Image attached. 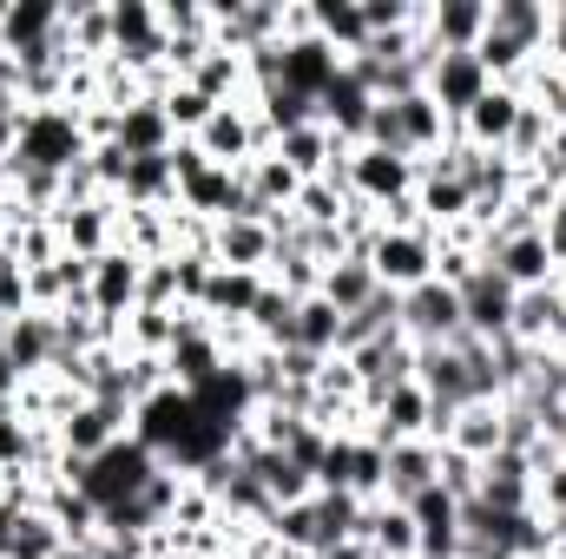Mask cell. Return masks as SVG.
Returning a JSON list of instances; mask_svg holds the SVG:
<instances>
[{"label": "cell", "mask_w": 566, "mask_h": 559, "mask_svg": "<svg viewBox=\"0 0 566 559\" xmlns=\"http://www.w3.org/2000/svg\"><path fill=\"white\" fill-rule=\"evenodd\" d=\"M46 474L73 481V487H80V494H86V500L99 507V520H106V514H119V507H133V500H139L145 487H151V481L165 474V461H158V454H151L145 441L119 434V441H113L106 454H93V461H80V467H73V461H53Z\"/></svg>", "instance_id": "1"}, {"label": "cell", "mask_w": 566, "mask_h": 559, "mask_svg": "<svg viewBox=\"0 0 566 559\" xmlns=\"http://www.w3.org/2000/svg\"><path fill=\"white\" fill-rule=\"evenodd\" d=\"M93 158V133H86V113L80 106H27L20 119V145H13V171H46V178H66Z\"/></svg>", "instance_id": "2"}, {"label": "cell", "mask_w": 566, "mask_h": 559, "mask_svg": "<svg viewBox=\"0 0 566 559\" xmlns=\"http://www.w3.org/2000/svg\"><path fill=\"white\" fill-rule=\"evenodd\" d=\"M171 171H178V211H185V218H198V224L244 218V171L211 165L191 139L171 145Z\"/></svg>", "instance_id": "3"}, {"label": "cell", "mask_w": 566, "mask_h": 559, "mask_svg": "<svg viewBox=\"0 0 566 559\" xmlns=\"http://www.w3.org/2000/svg\"><path fill=\"white\" fill-rule=\"evenodd\" d=\"M363 257H369V271L382 289H416V283L434 277V257H441V238L428 231V224H376L369 231V244H363Z\"/></svg>", "instance_id": "4"}, {"label": "cell", "mask_w": 566, "mask_h": 559, "mask_svg": "<svg viewBox=\"0 0 566 559\" xmlns=\"http://www.w3.org/2000/svg\"><path fill=\"white\" fill-rule=\"evenodd\" d=\"M416 178H422V165L402 158V151H382V145H356L343 158V191H349V204H369V211L409 204L416 198Z\"/></svg>", "instance_id": "5"}, {"label": "cell", "mask_w": 566, "mask_h": 559, "mask_svg": "<svg viewBox=\"0 0 566 559\" xmlns=\"http://www.w3.org/2000/svg\"><path fill=\"white\" fill-rule=\"evenodd\" d=\"M402 336L416 342V349H441V342H461L468 336V323H461V289L441 277L416 283V289H402Z\"/></svg>", "instance_id": "6"}, {"label": "cell", "mask_w": 566, "mask_h": 559, "mask_svg": "<svg viewBox=\"0 0 566 559\" xmlns=\"http://www.w3.org/2000/svg\"><path fill=\"white\" fill-rule=\"evenodd\" d=\"M231 369V349H224V329H211L198 309L185 316V329H178V342L165 349V376L185 389V395H198V389H211L218 376Z\"/></svg>", "instance_id": "7"}, {"label": "cell", "mask_w": 566, "mask_h": 559, "mask_svg": "<svg viewBox=\"0 0 566 559\" xmlns=\"http://www.w3.org/2000/svg\"><path fill=\"white\" fill-rule=\"evenodd\" d=\"M139 283H145V257H133L126 244H113L106 257L86 264V309H93L106 329H119V323L139 309Z\"/></svg>", "instance_id": "8"}, {"label": "cell", "mask_w": 566, "mask_h": 559, "mask_svg": "<svg viewBox=\"0 0 566 559\" xmlns=\"http://www.w3.org/2000/svg\"><path fill=\"white\" fill-rule=\"evenodd\" d=\"M191 145H198L211 165H231V171H244L258 151H271V133L258 126V106H251V99H231V106H218V113L205 119V133H198Z\"/></svg>", "instance_id": "9"}, {"label": "cell", "mask_w": 566, "mask_h": 559, "mask_svg": "<svg viewBox=\"0 0 566 559\" xmlns=\"http://www.w3.org/2000/svg\"><path fill=\"white\" fill-rule=\"evenodd\" d=\"M119 434H133V409H113V402H93V395H80L73 402V415L53 428V447H60V461H93V454H106Z\"/></svg>", "instance_id": "10"}, {"label": "cell", "mask_w": 566, "mask_h": 559, "mask_svg": "<svg viewBox=\"0 0 566 559\" xmlns=\"http://www.w3.org/2000/svg\"><path fill=\"white\" fill-rule=\"evenodd\" d=\"M336 73H343V53L323 40V33H303V40H277V80L283 93H296V99H323L329 86H336Z\"/></svg>", "instance_id": "11"}, {"label": "cell", "mask_w": 566, "mask_h": 559, "mask_svg": "<svg viewBox=\"0 0 566 559\" xmlns=\"http://www.w3.org/2000/svg\"><path fill=\"white\" fill-rule=\"evenodd\" d=\"M481 264L501 271L514 289H547V283H560V257H554V244H547L541 224H534V231H514V238H501V244H488Z\"/></svg>", "instance_id": "12"}, {"label": "cell", "mask_w": 566, "mask_h": 559, "mask_svg": "<svg viewBox=\"0 0 566 559\" xmlns=\"http://www.w3.org/2000/svg\"><path fill=\"white\" fill-rule=\"evenodd\" d=\"M507 342H521L527 356H560L566 349V289L560 283L514 296V329H507Z\"/></svg>", "instance_id": "13"}, {"label": "cell", "mask_w": 566, "mask_h": 559, "mask_svg": "<svg viewBox=\"0 0 566 559\" xmlns=\"http://www.w3.org/2000/svg\"><path fill=\"white\" fill-rule=\"evenodd\" d=\"M514 283L501 277V271H474V277L461 283V323H468V336L474 342H507V329H514Z\"/></svg>", "instance_id": "14"}, {"label": "cell", "mask_w": 566, "mask_h": 559, "mask_svg": "<svg viewBox=\"0 0 566 559\" xmlns=\"http://www.w3.org/2000/svg\"><path fill=\"white\" fill-rule=\"evenodd\" d=\"M422 86H428V99L441 106V119H448V126H461V119H468V106H474L494 80H488V66H481L474 53H434Z\"/></svg>", "instance_id": "15"}, {"label": "cell", "mask_w": 566, "mask_h": 559, "mask_svg": "<svg viewBox=\"0 0 566 559\" xmlns=\"http://www.w3.org/2000/svg\"><path fill=\"white\" fill-rule=\"evenodd\" d=\"M191 415H198V402H191L178 382H165V389H151L145 402H133V441H145L158 461H171V447L185 441Z\"/></svg>", "instance_id": "16"}, {"label": "cell", "mask_w": 566, "mask_h": 559, "mask_svg": "<svg viewBox=\"0 0 566 559\" xmlns=\"http://www.w3.org/2000/svg\"><path fill=\"white\" fill-rule=\"evenodd\" d=\"M53 231H60V251L66 257H106L119 244V198H99V204H60L53 211Z\"/></svg>", "instance_id": "17"}, {"label": "cell", "mask_w": 566, "mask_h": 559, "mask_svg": "<svg viewBox=\"0 0 566 559\" xmlns=\"http://www.w3.org/2000/svg\"><path fill=\"white\" fill-rule=\"evenodd\" d=\"M521 106H527V93H521V86H488V93L468 106V119L454 126V139L474 145V151H507L514 126H521Z\"/></svg>", "instance_id": "18"}, {"label": "cell", "mask_w": 566, "mask_h": 559, "mask_svg": "<svg viewBox=\"0 0 566 559\" xmlns=\"http://www.w3.org/2000/svg\"><path fill=\"white\" fill-rule=\"evenodd\" d=\"M271 257H277L271 218H224V224H211V264H224V271H264L271 277Z\"/></svg>", "instance_id": "19"}, {"label": "cell", "mask_w": 566, "mask_h": 559, "mask_svg": "<svg viewBox=\"0 0 566 559\" xmlns=\"http://www.w3.org/2000/svg\"><path fill=\"white\" fill-rule=\"evenodd\" d=\"M0 349H7V362L20 369V382H27V376H46V369L60 362V316L27 309V316L0 323Z\"/></svg>", "instance_id": "20"}, {"label": "cell", "mask_w": 566, "mask_h": 559, "mask_svg": "<svg viewBox=\"0 0 566 559\" xmlns=\"http://www.w3.org/2000/svg\"><path fill=\"white\" fill-rule=\"evenodd\" d=\"M402 507H409V520L422 534V559H461V500L441 481L422 487L416 500H402Z\"/></svg>", "instance_id": "21"}, {"label": "cell", "mask_w": 566, "mask_h": 559, "mask_svg": "<svg viewBox=\"0 0 566 559\" xmlns=\"http://www.w3.org/2000/svg\"><path fill=\"white\" fill-rule=\"evenodd\" d=\"M474 500L494 507V514H527V507H534V461L514 454V447L488 454V461H481V494H474Z\"/></svg>", "instance_id": "22"}, {"label": "cell", "mask_w": 566, "mask_h": 559, "mask_svg": "<svg viewBox=\"0 0 566 559\" xmlns=\"http://www.w3.org/2000/svg\"><path fill=\"white\" fill-rule=\"evenodd\" d=\"M488 33V0H441L422 7V40L434 53H474Z\"/></svg>", "instance_id": "23"}, {"label": "cell", "mask_w": 566, "mask_h": 559, "mask_svg": "<svg viewBox=\"0 0 566 559\" xmlns=\"http://www.w3.org/2000/svg\"><path fill=\"white\" fill-rule=\"evenodd\" d=\"M441 447L468 454V461H488L507 447V421H501V402H461L448 428H441Z\"/></svg>", "instance_id": "24"}, {"label": "cell", "mask_w": 566, "mask_h": 559, "mask_svg": "<svg viewBox=\"0 0 566 559\" xmlns=\"http://www.w3.org/2000/svg\"><path fill=\"white\" fill-rule=\"evenodd\" d=\"M369 113H376V93H369L349 66H343V73H336V86L316 99V119H323L336 139L349 145V151H356V145H363V133H369Z\"/></svg>", "instance_id": "25"}, {"label": "cell", "mask_w": 566, "mask_h": 559, "mask_svg": "<svg viewBox=\"0 0 566 559\" xmlns=\"http://www.w3.org/2000/svg\"><path fill=\"white\" fill-rule=\"evenodd\" d=\"M271 151H277V158L290 165V171H296V178H329V171H343V158H349V145L336 139L323 119H310V126L283 133Z\"/></svg>", "instance_id": "26"}, {"label": "cell", "mask_w": 566, "mask_h": 559, "mask_svg": "<svg viewBox=\"0 0 566 559\" xmlns=\"http://www.w3.org/2000/svg\"><path fill=\"white\" fill-rule=\"evenodd\" d=\"M113 145H119L126 158H158V151H171V145H178L171 119H165V106H158V93L133 99L126 113H113Z\"/></svg>", "instance_id": "27"}, {"label": "cell", "mask_w": 566, "mask_h": 559, "mask_svg": "<svg viewBox=\"0 0 566 559\" xmlns=\"http://www.w3.org/2000/svg\"><path fill=\"white\" fill-rule=\"evenodd\" d=\"M356 540H363L376 559H422V534H416V520H409L402 500H369Z\"/></svg>", "instance_id": "28"}, {"label": "cell", "mask_w": 566, "mask_h": 559, "mask_svg": "<svg viewBox=\"0 0 566 559\" xmlns=\"http://www.w3.org/2000/svg\"><path fill=\"white\" fill-rule=\"evenodd\" d=\"M119 204H126V211H178L171 151H158V158H126V171H119Z\"/></svg>", "instance_id": "29"}, {"label": "cell", "mask_w": 566, "mask_h": 559, "mask_svg": "<svg viewBox=\"0 0 566 559\" xmlns=\"http://www.w3.org/2000/svg\"><path fill=\"white\" fill-rule=\"evenodd\" d=\"M0 40H7V60L53 46L60 40V7L53 0H7L0 7Z\"/></svg>", "instance_id": "30"}, {"label": "cell", "mask_w": 566, "mask_h": 559, "mask_svg": "<svg viewBox=\"0 0 566 559\" xmlns=\"http://www.w3.org/2000/svg\"><path fill=\"white\" fill-rule=\"evenodd\" d=\"M441 481V441H396L389 447V494L382 500H416Z\"/></svg>", "instance_id": "31"}, {"label": "cell", "mask_w": 566, "mask_h": 559, "mask_svg": "<svg viewBox=\"0 0 566 559\" xmlns=\"http://www.w3.org/2000/svg\"><path fill=\"white\" fill-rule=\"evenodd\" d=\"M290 349L329 362V356L343 349V309L323 303V296H303V303H296V323H290Z\"/></svg>", "instance_id": "32"}, {"label": "cell", "mask_w": 566, "mask_h": 559, "mask_svg": "<svg viewBox=\"0 0 566 559\" xmlns=\"http://www.w3.org/2000/svg\"><path fill=\"white\" fill-rule=\"evenodd\" d=\"M376 289H382V283H376V271H369V257H363V251L336 257V264L323 271V283H316V296H323V303H336L343 316H356V309H363Z\"/></svg>", "instance_id": "33"}, {"label": "cell", "mask_w": 566, "mask_h": 559, "mask_svg": "<svg viewBox=\"0 0 566 559\" xmlns=\"http://www.w3.org/2000/svg\"><path fill=\"white\" fill-rule=\"evenodd\" d=\"M310 507H316V553H323V547L363 534V507H369V500H356V494H343V487H316Z\"/></svg>", "instance_id": "34"}, {"label": "cell", "mask_w": 566, "mask_h": 559, "mask_svg": "<svg viewBox=\"0 0 566 559\" xmlns=\"http://www.w3.org/2000/svg\"><path fill=\"white\" fill-rule=\"evenodd\" d=\"M316 7V33L343 53V60H356L363 46H369V20H363V0H310Z\"/></svg>", "instance_id": "35"}, {"label": "cell", "mask_w": 566, "mask_h": 559, "mask_svg": "<svg viewBox=\"0 0 566 559\" xmlns=\"http://www.w3.org/2000/svg\"><path fill=\"white\" fill-rule=\"evenodd\" d=\"M554 133H560V126L547 119V106L527 99V106H521V126H514V139H507V165H514V171H534V165L547 158Z\"/></svg>", "instance_id": "36"}, {"label": "cell", "mask_w": 566, "mask_h": 559, "mask_svg": "<svg viewBox=\"0 0 566 559\" xmlns=\"http://www.w3.org/2000/svg\"><path fill=\"white\" fill-rule=\"evenodd\" d=\"M158 106H165V119H171V133H178V139H198V133H205V119L218 113V106H211L198 86H185V80H171V86L158 93Z\"/></svg>", "instance_id": "37"}, {"label": "cell", "mask_w": 566, "mask_h": 559, "mask_svg": "<svg viewBox=\"0 0 566 559\" xmlns=\"http://www.w3.org/2000/svg\"><path fill=\"white\" fill-rule=\"evenodd\" d=\"M60 547H66V534H60V527H53V520H46L40 507H27V514H20V527H13V540H7V553H0V559H53Z\"/></svg>", "instance_id": "38"}, {"label": "cell", "mask_w": 566, "mask_h": 559, "mask_svg": "<svg viewBox=\"0 0 566 559\" xmlns=\"http://www.w3.org/2000/svg\"><path fill=\"white\" fill-rule=\"evenodd\" d=\"M534 514L541 520H566V454L534 474Z\"/></svg>", "instance_id": "39"}, {"label": "cell", "mask_w": 566, "mask_h": 559, "mask_svg": "<svg viewBox=\"0 0 566 559\" xmlns=\"http://www.w3.org/2000/svg\"><path fill=\"white\" fill-rule=\"evenodd\" d=\"M349 467H356V434H329L323 467H316V487H343L349 494Z\"/></svg>", "instance_id": "40"}, {"label": "cell", "mask_w": 566, "mask_h": 559, "mask_svg": "<svg viewBox=\"0 0 566 559\" xmlns=\"http://www.w3.org/2000/svg\"><path fill=\"white\" fill-rule=\"evenodd\" d=\"M541 60L566 73V0H547V53Z\"/></svg>", "instance_id": "41"}, {"label": "cell", "mask_w": 566, "mask_h": 559, "mask_svg": "<svg viewBox=\"0 0 566 559\" xmlns=\"http://www.w3.org/2000/svg\"><path fill=\"white\" fill-rule=\"evenodd\" d=\"M541 231H547V244H554V257L566 264V184L554 191V211L541 218Z\"/></svg>", "instance_id": "42"}, {"label": "cell", "mask_w": 566, "mask_h": 559, "mask_svg": "<svg viewBox=\"0 0 566 559\" xmlns=\"http://www.w3.org/2000/svg\"><path fill=\"white\" fill-rule=\"evenodd\" d=\"M20 119H27V113H7V106H0V165H7L13 145H20Z\"/></svg>", "instance_id": "43"}, {"label": "cell", "mask_w": 566, "mask_h": 559, "mask_svg": "<svg viewBox=\"0 0 566 559\" xmlns=\"http://www.w3.org/2000/svg\"><path fill=\"white\" fill-rule=\"evenodd\" d=\"M310 559H376L363 540H336V547H323V553H310Z\"/></svg>", "instance_id": "44"}, {"label": "cell", "mask_w": 566, "mask_h": 559, "mask_svg": "<svg viewBox=\"0 0 566 559\" xmlns=\"http://www.w3.org/2000/svg\"><path fill=\"white\" fill-rule=\"evenodd\" d=\"M7 231H13V198L0 204V244H7Z\"/></svg>", "instance_id": "45"}, {"label": "cell", "mask_w": 566, "mask_h": 559, "mask_svg": "<svg viewBox=\"0 0 566 559\" xmlns=\"http://www.w3.org/2000/svg\"><path fill=\"white\" fill-rule=\"evenodd\" d=\"M53 559H99V553H93V547H60Z\"/></svg>", "instance_id": "46"}, {"label": "cell", "mask_w": 566, "mask_h": 559, "mask_svg": "<svg viewBox=\"0 0 566 559\" xmlns=\"http://www.w3.org/2000/svg\"><path fill=\"white\" fill-rule=\"evenodd\" d=\"M560 369H566V349H560Z\"/></svg>", "instance_id": "47"}, {"label": "cell", "mask_w": 566, "mask_h": 559, "mask_svg": "<svg viewBox=\"0 0 566 559\" xmlns=\"http://www.w3.org/2000/svg\"><path fill=\"white\" fill-rule=\"evenodd\" d=\"M547 559H560V553H547Z\"/></svg>", "instance_id": "48"}]
</instances>
